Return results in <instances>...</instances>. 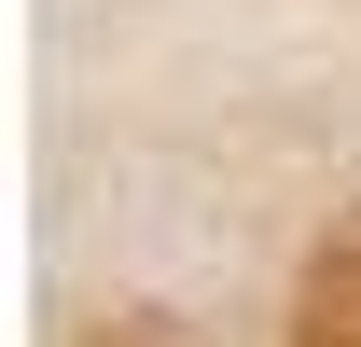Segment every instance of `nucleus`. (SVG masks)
<instances>
[{
  "mask_svg": "<svg viewBox=\"0 0 361 347\" xmlns=\"http://www.w3.org/2000/svg\"><path fill=\"white\" fill-rule=\"evenodd\" d=\"M292 347H361V209L319 236V264H306V305H292Z\"/></svg>",
  "mask_w": 361,
  "mask_h": 347,
  "instance_id": "f257e3e1",
  "label": "nucleus"
}]
</instances>
